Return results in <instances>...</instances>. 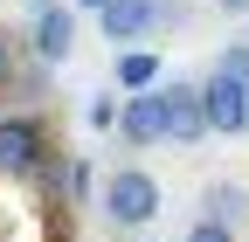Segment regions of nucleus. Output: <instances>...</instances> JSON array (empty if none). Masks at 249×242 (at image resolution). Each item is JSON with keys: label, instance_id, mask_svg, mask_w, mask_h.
<instances>
[{"label": "nucleus", "instance_id": "1", "mask_svg": "<svg viewBox=\"0 0 249 242\" xmlns=\"http://www.w3.org/2000/svg\"><path fill=\"white\" fill-rule=\"evenodd\" d=\"M160 207H166V194H160V180H152L145 166H111L97 180V215L111 228H124V235H132V228H152Z\"/></svg>", "mask_w": 249, "mask_h": 242}, {"label": "nucleus", "instance_id": "2", "mask_svg": "<svg viewBox=\"0 0 249 242\" xmlns=\"http://www.w3.org/2000/svg\"><path fill=\"white\" fill-rule=\"evenodd\" d=\"M49 159H55V138H49V125L35 111L0 118V180H35Z\"/></svg>", "mask_w": 249, "mask_h": 242}, {"label": "nucleus", "instance_id": "3", "mask_svg": "<svg viewBox=\"0 0 249 242\" xmlns=\"http://www.w3.org/2000/svg\"><path fill=\"white\" fill-rule=\"evenodd\" d=\"M160 104H166V145H194V138H208L201 83H187V76H160Z\"/></svg>", "mask_w": 249, "mask_h": 242}, {"label": "nucleus", "instance_id": "4", "mask_svg": "<svg viewBox=\"0 0 249 242\" xmlns=\"http://www.w3.org/2000/svg\"><path fill=\"white\" fill-rule=\"evenodd\" d=\"M201 104H208V132H214V138H242V132H249V83L214 76V69H208Z\"/></svg>", "mask_w": 249, "mask_h": 242}, {"label": "nucleus", "instance_id": "5", "mask_svg": "<svg viewBox=\"0 0 249 242\" xmlns=\"http://www.w3.org/2000/svg\"><path fill=\"white\" fill-rule=\"evenodd\" d=\"M97 28H104V42H118V49L152 42V35H160V0H104Z\"/></svg>", "mask_w": 249, "mask_h": 242}, {"label": "nucleus", "instance_id": "6", "mask_svg": "<svg viewBox=\"0 0 249 242\" xmlns=\"http://www.w3.org/2000/svg\"><path fill=\"white\" fill-rule=\"evenodd\" d=\"M28 49H35V63H70L76 55V7L70 0H55L28 21Z\"/></svg>", "mask_w": 249, "mask_h": 242}, {"label": "nucleus", "instance_id": "7", "mask_svg": "<svg viewBox=\"0 0 249 242\" xmlns=\"http://www.w3.org/2000/svg\"><path fill=\"white\" fill-rule=\"evenodd\" d=\"M118 138L132 145V153H139V145H166V104H160V83L124 97V111H118Z\"/></svg>", "mask_w": 249, "mask_h": 242}, {"label": "nucleus", "instance_id": "8", "mask_svg": "<svg viewBox=\"0 0 249 242\" xmlns=\"http://www.w3.org/2000/svg\"><path fill=\"white\" fill-rule=\"evenodd\" d=\"M35 180H42V201H49V207H83V194H90V159H83V153H55Z\"/></svg>", "mask_w": 249, "mask_h": 242}, {"label": "nucleus", "instance_id": "9", "mask_svg": "<svg viewBox=\"0 0 249 242\" xmlns=\"http://www.w3.org/2000/svg\"><path fill=\"white\" fill-rule=\"evenodd\" d=\"M201 215L242 235V222H249V187H242V180H208V187H201Z\"/></svg>", "mask_w": 249, "mask_h": 242}, {"label": "nucleus", "instance_id": "10", "mask_svg": "<svg viewBox=\"0 0 249 242\" xmlns=\"http://www.w3.org/2000/svg\"><path fill=\"white\" fill-rule=\"evenodd\" d=\"M111 76H118L124 97H132V90H152V83H160V55H152V49H118Z\"/></svg>", "mask_w": 249, "mask_h": 242}, {"label": "nucleus", "instance_id": "11", "mask_svg": "<svg viewBox=\"0 0 249 242\" xmlns=\"http://www.w3.org/2000/svg\"><path fill=\"white\" fill-rule=\"evenodd\" d=\"M214 76H235V83H249V35H242V42H229L222 55H214Z\"/></svg>", "mask_w": 249, "mask_h": 242}, {"label": "nucleus", "instance_id": "12", "mask_svg": "<svg viewBox=\"0 0 249 242\" xmlns=\"http://www.w3.org/2000/svg\"><path fill=\"white\" fill-rule=\"evenodd\" d=\"M180 242H242V235H235V228H222V222H208V215H201V222H187V235H180Z\"/></svg>", "mask_w": 249, "mask_h": 242}, {"label": "nucleus", "instance_id": "13", "mask_svg": "<svg viewBox=\"0 0 249 242\" xmlns=\"http://www.w3.org/2000/svg\"><path fill=\"white\" fill-rule=\"evenodd\" d=\"M118 111H124V104L104 90V97H90V111H83V118H90V125H104V132H118Z\"/></svg>", "mask_w": 249, "mask_h": 242}, {"label": "nucleus", "instance_id": "14", "mask_svg": "<svg viewBox=\"0 0 249 242\" xmlns=\"http://www.w3.org/2000/svg\"><path fill=\"white\" fill-rule=\"evenodd\" d=\"M21 76V55H14V35H0V90Z\"/></svg>", "mask_w": 249, "mask_h": 242}, {"label": "nucleus", "instance_id": "15", "mask_svg": "<svg viewBox=\"0 0 249 242\" xmlns=\"http://www.w3.org/2000/svg\"><path fill=\"white\" fill-rule=\"evenodd\" d=\"M173 28H187V7L180 0H160V35H173Z\"/></svg>", "mask_w": 249, "mask_h": 242}, {"label": "nucleus", "instance_id": "16", "mask_svg": "<svg viewBox=\"0 0 249 242\" xmlns=\"http://www.w3.org/2000/svg\"><path fill=\"white\" fill-rule=\"evenodd\" d=\"M214 7H222V14H249V0H214Z\"/></svg>", "mask_w": 249, "mask_h": 242}, {"label": "nucleus", "instance_id": "17", "mask_svg": "<svg viewBox=\"0 0 249 242\" xmlns=\"http://www.w3.org/2000/svg\"><path fill=\"white\" fill-rule=\"evenodd\" d=\"M70 7H76V14H97V7H104V0H70Z\"/></svg>", "mask_w": 249, "mask_h": 242}, {"label": "nucleus", "instance_id": "18", "mask_svg": "<svg viewBox=\"0 0 249 242\" xmlns=\"http://www.w3.org/2000/svg\"><path fill=\"white\" fill-rule=\"evenodd\" d=\"M49 242H70V235H62V228H49Z\"/></svg>", "mask_w": 249, "mask_h": 242}, {"label": "nucleus", "instance_id": "19", "mask_svg": "<svg viewBox=\"0 0 249 242\" xmlns=\"http://www.w3.org/2000/svg\"><path fill=\"white\" fill-rule=\"evenodd\" d=\"M124 242H152V235H124Z\"/></svg>", "mask_w": 249, "mask_h": 242}]
</instances>
